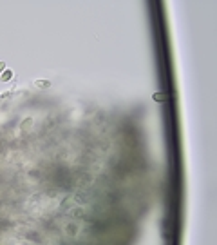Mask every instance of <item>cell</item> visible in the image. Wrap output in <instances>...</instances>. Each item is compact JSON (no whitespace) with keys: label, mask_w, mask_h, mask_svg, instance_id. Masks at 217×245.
Returning <instances> with one entry per match:
<instances>
[{"label":"cell","mask_w":217,"mask_h":245,"mask_svg":"<svg viewBox=\"0 0 217 245\" xmlns=\"http://www.w3.org/2000/svg\"><path fill=\"white\" fill-rule=\"evenodd\" d=\"M11 78H13V73H11V71H7V69H6V71L2 73V80H4V82H9Z\"/></svg>","instance_id":"cell-1"},{"label":"cell","mask_w":217,"mask_h":245,"mask_svg":"<svg viewBox=\"0 0 217 245\" xmlns=\"http://www.w3.org/2000/svg\"><path fill=\"white\" fill-rule=\"evenodd\" d=\"M36 85L38 87H51V82L49 80H36Z\"/></svg>","instance_id":"cell-2"},{"label":"cell","mask_w":217,"mask_h":245,"mask_svg":"<svg viewBox=\"0 0 217 245\" xmlns=\"http://www.w3.org/2000/svg\"><path fill=\"white\" fill-rule=\"evenodd\" d=\"M154 100H156V102H165V100H166V98H165V96H163V95H161V93H156V95H154Z\"/></svg>","instance_id":"cell-3"},{"label":"cell","mask_w":217,"mask_h":245,"mask_svg":"<svg viewBox=\"0 0 217 245\" xmlns=\"http://www.w3.org/2000/svg\"><path fill=\"white\" fill-rule=\"evenodd\" d=\"M6 71V62H0V73Z\"/></svg>","instance_id":"cell-4"}]
</instances>
